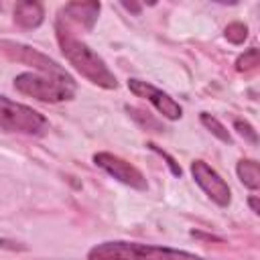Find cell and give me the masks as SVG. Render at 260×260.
<instances>
[{
	"mask_svg": "<svg viewBox=\"0 0 260 260\" xmlns=\"http://www.w3.org/2000/svg\"><path fill=\"white\" fill-rule=\"evenodd\" d=\"M191 173H193L195 183L207 193V197H209L211 201H215L219 207L230 205L232 191H230L228 183L217 175V171H213V169H211L207 162H203V160H193V162H191Z\"/></svg>",
	"mask_w": 260,
	"mask_h": 260,
	"instance_id": "8992f818",
	"label": "cell"
},
{
	"mask_svg": "<svg viewBox=\"0 0 260 260\" xmlns=\"http://www.w3.org/2000/svg\"><path fill=\"white\" fill-rule=\"evenodd\" d=\"M246 37H248V28H246V24H242V22H232V24L225 26V39H228L230 43H234V45L244 43Z\"/></svg>",
	"mask_w": 260,
	"mask_h": 260,
	"instance_id": "4fadbf2b",
	"label": "cell"
},
{
	"mask_svg": "<svg viewBox=\"0 0 260 260\" xmlns=\"http://www.w3.org/2000/svg\"><path fill=\"white\" fill-rule=\"evenodd\" d=\"M234 126H236V130H238V132H240L248 142H252V144H256V142H258V134H256V130H254L246 120H240V118H238V120L234 122Z\"/></svg>",
	"mask_w": 260,
	"mask_h": 260,
	"instance_id": "9a60e30c",
	"label": "cell"
},
{
	"mask_svg": "<svg viewBox=\"0 0 260 260\" xmlns=\"http://www.w3.org/2000/svg\"><path fill=\"white\" fill-rule=\"evenodd\" d=\"M250 207H252V211H254V213H258V199H256V197H252V199H250Z\"/></svg>",
	"mask_w": 260,
	"mask_h": 260,
	"instance_id": "e0dca14e",
	"label": "cell"
},
{
	"mask_svg": "<svg viewBox=\"0 0 260 260\" xmlns=\"http://www.w3.org/2000/svg\"><path fill=\"white\" fill-rule=\"evenodd\" d=\"M63 12L69 14V18L81 22L85 28H91L100 14V2H71L63 8Z\"/></svg>",
	"mask_w": 260,
	"mask_h": 260,
	"instance_id": "30bf717a",
	"label": "cell"
},
{
	"mask_svg": "<svg viewBox=\"0 0 260 260\" xmlns=\"http://www.w3.org/2000/svg\"><path fill=\"white\" fill-rule=\"evenodd\" d=\"M256 65H258V49H256V47L248 49V51H246L244 55H240L238 61H236L238 71H248V69H254Z\"/></svg>",
	"mask_w": 260,
	"mask_h": 260,
	"instance_id": "5bb4252c",
	"label": "cell"
},
{
	"mask_svg": "<svg viewBox=\"0 0 260 260\" xmlns=\"http://www.w3.org/2000/svg\"><path fill=\"white\" fill-rule=\"evenodd\" d=\"M87 260H203L185 250L138 244V242H104L87 252Z\"/></svg>",
	"mask_w": 260,
	"mask_h": 260,
	"instance_id": "7a4b0ae2",
	"label": "cell"
},
{
	"mask_svg": "<svg viewBox=\"0 0 260 260\" xmlns=\"http://www.w3.org/2000/svg\"><path fill=\"white\" fill-rule=\"evenodd\" d=\"M93 162L104 169L108 175H112L114 179H118L120 183L132 187V189H138V191H144L146 189V179L144 175L130 162H126L124 158L116 156V154H110V152H98L93 154Z\"/></svg>",
	"mask_w": 260,
	"mask_h": 260,
	"instance_id": "5b68a950",
	"label": "cell"
},
{
	"mask_svg": "<svg viewBox=\"0 0 260 260\" xmlns=\"http://www.w3.org/2000/svg\"><path fill=\"white\" fill-rule=\"evenodd\" d=\"M124 6H126L128 10H134V12H138V10H140V6H138V4H126V2H124Z\"/></svg>",
	"mask_w": 260,
	"mask_h": 260,
	"instance_id": "ac0fdd59",
	"label": "cell"
},
{
	"mask_svg": "<svg viewBox=\"0 0 260 260\" xmlns=\"http://www.w3.org/2000/svg\"><path fill=\"white\" fill-rule=\"evenodd\" d=\"M128 89H130L134 95L148 100V102H150V104H152L165 118H169V120H179L181 114H183L181 106H179L169 93L160 91L158 87H154V85H150V83H146V81H140V79H128Z\"/></svg>",
	"mask_w": 260,
	"mask_h": 260,
	"instance_id": "52a82bcc",
	"label": "cell"
},
{
	"mask_svg": "<svg viewBox=\"0 0 260 260\" xmlns=\"http://www.w3.org/2000/svg\"><path fill=\"white\" fill-rule=\"evenodd\" d=\"M16 91L41 102H63L75 95V81L67 71L61 73H20L14 79Z\"/></svg>",
	"mask_w": 260,
	"mask_h": 260,
	"instance_id": "3957f363",
	"label": "cell"
},
{
	"mask_svg": "<svg viewBox=\"0 0 260 260\" xmlns=\"http://www.w3.org/2000/svg\"><path fill=\"white\" fill-rule=\"evenodd\" d=\"M148 146H150V148H152L154 152H158V154H160V156H162V158L167 160V165L171 167V171H173V175H177V177H181V173H183V171H181V167H179V165L175 162V158H171V156H169V154H167L165 150H160V148H158L156 144H148Z\"/></svg>",
	"mask_w": 260,
	"mask_h": 260,
	"instance_id": "2e32d148",
	"label": "cell"
},
{
	"mask_svg": "<svg viewBox=\"0 0 260 260\" xmlns=\"http://www.w3.org/2000/svg\"><path fill=\"white\" fill-rule=\"evenodd\" d=\"M57 41H59V47H61V53L65 55V59L83 77H87L91 83H95L100 87H106V89L118 87L116 75L108 69L104 59L95 51H91L85 43H81L75 37H71L61 24H57Z\"/></svg>",
	"mask_w": 260,
	"mask_h": 260,
	"instance_id": "6da1fadb",
	"label": "cell"
},
{
	"mask_svg": "<svg viewBox=\"0 0 260 260\" xmlns=\"http://www.w3.org/2000/svg\"><path fill=\"white\" fill-rule=\"evenodd\" d=\"M0 8H2V6H0Z\"/></svg>",
	"mask_w": 260,
	"mask_h": 260,
	"instance_id": "d6986e66",
	"label": "cell"
},
{
	"mask_svg": "<svg viewBox=\"0 0 260 260\" xmlns=\"http://www.w3.org/2000/svg\"><path fill=\"white\" fill-rule=\"evenodd\" d=\"M238 177L240 181L248 187V189H258L260 187V171H258V162L252 158H242L238 162Z\"/></svg>",
	"mask_w": 260,
	"mask_h": 260,
	"instance_id": "8fae6325",
	"label": "cell"
},
{
	"mask_svg": "<svg viewBox=\"0 0 260 260\" xmlns=\"http://www.w3.org/2000/svg\"><path fill=\"white\" fill-rule=\"evenodd\" d=\"M201 124L211 132V134H215L221 142H228V144H232V136H230V132L225 130V126L217 120V118H213L211 114H201Z\"/></svg>",
	"mask_w": 260,
	"mask_h": 260,
	"instance_id": "7c38bea8",
	"label": "cell"
},
{
	"mask_svg": "<svg viewBox=\"0 0 260 260\" xmlns=\"http://www.w3.org/2000/svg\"><path fill=\"white\" fill-rule=\"evenodd\" d=\"M0 45L4 47V51H6L12 59H16V61H20V63H28L30 67H35V69L41 71V73H61V71H65V69H63L61 65H57L51 57L39 53V51L32 49V47H26V45H20V43H12V41H2Z\"/></svg>",
	"mask_w": 260,
	"mask_h": 260,
	"instance_id": "ba28073f",
	"label": "cell"
},
{
	"mask_svg": "<svg viewBox=\"0 0 260 260\" xmlns=\"http://www.w3.org/2000/svg\"><path fill=\"white\" fill-rule=\"evenodd\" d=\"M47 126V120L37 110L12 102L6 95H0V130L20 132V134H39Z\"/></svg>",
	"mask_w": 260,
	"mask_h": 260,
	"instance_id": "277c9868",
	"label": "cell"
},
{
	"mask_svg": "<svg viewBox=\"0 0 260 260\" xmlns=\"http://www.w3.org/2000/svg\"><path fill=\"white\" fill-rule=\"evenodd\" d=\"M45 18L41 2H18L14 6V20L22 28H37Z\"/></svg>",
	"mask_w": 260,
	"mask_h": 260,
	"instance_id": "9c48e42d",
	"label": "cell"
}]
</instances>
